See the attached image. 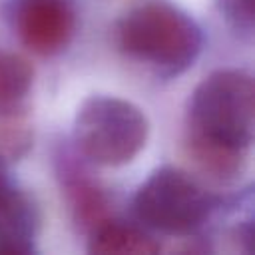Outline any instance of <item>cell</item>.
Instances as JSON below:
<instances>
[{"label": "cell", "instance_id": "9c48e42d", "mask_svg": "<svg viewBox=\"0 0 255 255\" xmlns=\"http://www.w3.org/2000/svg\"><path fill=\"white\" fill-rule=\"evenodd\" d=\"M34 70L26 58L0 52V116L16 114L32 88Z\"/></svg>", "mask_w": 255, "mask_h": 255}, {"label": "cell", "instance_id": "6da1fadb", "mask_svg": "<svg viewBox=\"0 0 255 255\" xmlns=\"http://www.w3.org/2000/svg\"><path fill=\"white\" fill-rule=\"evenodd\" d=\"M253 78L217 70L193 90L185 112V147L195 167L217 183L237 179L253 141Z\"/></svg>", "mask_w": 255, "mask_h": 255}, {"label": "cell", "instance_id": "5b68a950", "mask_svg": "<svg viewBox=\"0 0 255 255\" xmlns=\"http://www.w3.org/2000/svg\"><path fill=\"white\" fill-rule=\"evenodd\" d=\"M12 22L28 50L54 56L70 44L76 30V12L68 0H16Z\"/></svg>", "mask_w": 255, "mask_h": 255}, {"label": "cell", "instance_id": "3957f363", "mask_svg": "<svg viewBox=\"0 0 255 255\" xmlns=\"http://www.w3.org/2000/svg\"><path fill=\"white\" fill-rule=\"evenodd\" d=\"M149 122L131 102L116 96H92L74 118L76 151L98 165L129 163L145 145Z\"/></svg>", "mask_w": 255, "mask_h": 255}, {"label": "cell", "instance_id": "277c9868", "mask_svg": "<svg viewBox=\"0 0 255 255\" xmlns=\"http://www.w3.org/2000/svg\"><path fill=\"white\" fill-rule=\"evenodd\" d=\"M215 199L187 171L163 165L149 173L133 195V213L147 227L169 233H193L205 223Z\"/></svg>", "mask_w": 255, "mask_h": 255}, {"label": "cell", "instance_id": "7c38bea8", "mask_svg": "<svg viewBox=\"0 0 255 255\" xmlns=\"http://www.w3.org/2000/svg\"><path fill=\"white\" fill-rule=\"evenodd\" d=\"M6 163L0 159V183H4V181H8V173H6Z\"/></svg>", "mask_w": 255, "mask_h": 255}, {"label": "cell", "instance_id": "8fae6325", "mask_svg": "<svg viewBox=\"0 0 255 255\" xmlns=\"http://www.w3.org/2000/svg\"><path fill=\"white\" fill-rule=\"evenodd\" d=\"M221 10L229 22L235 24L241 32L253 30V0H219Z\"/></svg>", "mask_w": 255, "mask_h": 255}, {"label": "cell", "instance_id": "30bf717a", "mask_svg": "<svg viewBox=\"0 0 255 255\" xmlns=\"http://www.w3.org/2000/svg\"><path fill=\"white\" fill-rule=\"evenodd\" d=\"M32 128L16 114L0 116V159L8 165L18 161L32 147Z\"/></svg>", "mask_w": 255, "mask_h": 255}, {"label": "cell", "instance_id": "8992f818", "mask_svg": "<svg viewBox=\"0 0 255 255\" xmlns=\"http://www.w3.org/2000/svg\"><path fill=\"white\" fill-rule=\"evenodd\" d=\"M56 173L70 215L80 229L92 231L102 221L110 219V199L104 187L92 177L82 161H78V155L62 149L56 155Z\"/></svg>", "mask_w": 255, "mask_h": 255}, {"label": "cell", "instance_id": "52a82bcc", "mask_svg": "<svg viewBox=\"0 0 255 255\" xmlns=\"http://www.w3.org/2000/svg\"><path fill=\"white\" fill-rule=\"evenodd\" d=\"M38 207L28 193L8 181L0 183V253H34L38 235Z\"/></svg>", "mask_w": 255, "mask_h": 255}, {"label": "cell", "instance_id": "7a4b0ae2", "mask_svg": "<svg viewBox=\"0 0 255 255\" xmlns=\"http://www.w3.org/2000/svg\"><path fill=\"white\" fill-rule=\"evenodd\" d=\"M116 44L159 76L185 72L201 52L197 22L169 0H133L116 22Z\"/></svg>", "mask_w": 255, "mask_h": 255}, {"label": "cell", "instance_id": "ba28073f", "mask_svg": "<svg viewBox=\"0 0 255 255\" xmlns=\"http://www.w3.org/2000/svg\"><path fill=\"white\" fill-rule=\"evenodd\" d=\"M88 233V251L98 255H153L161 251V245L141 227L112 217Z\"/></svg>", "mask_w": 255, "mask_h": 255}]
</instances>
